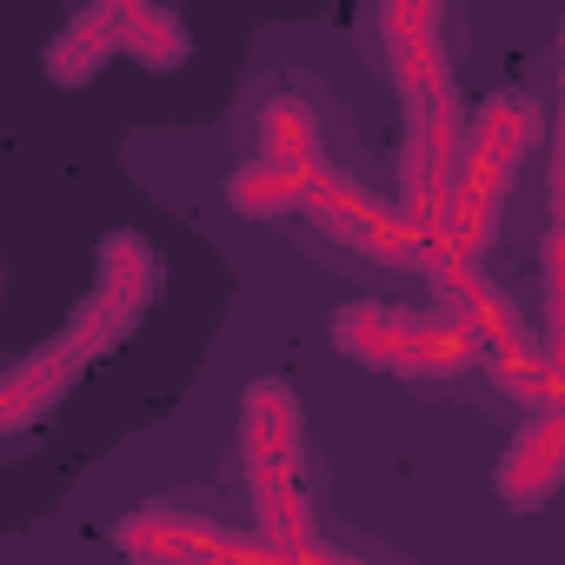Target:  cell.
Returning <instances> with one entry per match:
<instances>
[{
  "instance_id": "cell-1",
  "label": "cell",
  "mask_w": 565,
  "mask_h": 565,
  "mask_svg": "<svg viewBox=\"0 0 565 565\" xmlns=\"http://www.w3.org/2000/svg\"><path fill=\"white\" fill-rule=\"evenodd\" d=\"M439 300L426 313L406 307H340L333 313V347L386 380H472L479 360L505 340H519L512 300L492 287L479 266H433L426 273Z\"/></svg>"
},
{
  "instance_id": "cell-10",
  "label": "cell",
  "mask_w": 565,
  "mask_h": 565,
  "mask_svg": "<svg viewBox=\"0 0 565 565\" xmlns=\"http://www.w3.org/2000/svg\"><path fill=\"white\" fill-rule=\"evenodd\" d=\"M114 47L127 61H140L147 74H173L193 54L180 14H167V8H114Z\"/></svg>"
},
{
  "instance_id": "cell-2",
  "label": "cell",
  "mask_w": 565,
  "mask_h": 565,
  "mask_svg": "<svg viewBox=\"0 0 565 565\" xmlns=\"http://www.w3.org/2000/svg\"><path fill=\"white\" fill-rule=\"evenodd\" d=\"M539 147V107L525 94H492L466 134H459V167H452V200H446V226L433 246V266H479L486 246L499 239L505 200L519 186V167Z\"/></svg>"
},
{
  "instance_id": "cell-5",
  "label": "cell",
  "mask_w": 565,
  "mask_h": 565,
  "mask_svg": "<svg viewBox=\"0 0 565 565\" xmlns=\"http://www.w3.org/2000/svg\"><path fill=\"white\" fill-rule=\"evenodd\" d=\"M373 28V47H380V67L393 74V87H426V81H459V41H466V21L439 0H393V8H373L366 14Z\"/></svg>"
},
{
  "instance_id": "cell-7",
  "label": "cell",
  "mask_w": 565,
  "mask_h": 565,
  "mask_svg": "<svg viewBox=\"0 0 565 565\" xmlns=\"http://www.w3.org/2000/svg\"><path fill=\"white\" fill-rule=\"evenodd\" d=\"M87 366H94V353H87V340H81L74 327H61V333L41 340L28 360H14L8 373H0V433L41 426V419L54 413V399H61Z\"/></svg>"
},
{
  "instance_id": "cell-6",
  "label": "cell",
  "mask_w": 565,
  "mask_h": 565,
  "mask_svg": "<svg viewBox=\"0 0 565 565\" xmlns=\"http://www.w3.org/2000/svg\"><path fill=\"white\" fill-rule=\"evenodd\" d=\"M120 545L134 565H279L253 532H226L180 505H147L120 525Z\"/></svg>"
},
{
  "instance_id": "cell-3",
  "label": "cell",
  "mask_w": 565,
  "mask_h": 565,
  "mask_svg": "<svg viewBox=\"0 0 565 565\" xmlns=\"http://www.w3.org/2000/svg\"><path fill=\"white\" fill-rule=\"evenodd\" d=\"M459 134H466V100L459 81H426L399 94V226L426 246H439L446 200H452V167H459Z\"/></svg>"
},
{
  "instance_id": "cell-8",
  "label": "cell",
  "mask_w": 565,
  "mask_h": 565,
  "mask_svg": "<svg viewBox=\"0 0 565 565\" xmlns=\"http://www.w3.org/2000/svg\"><path fill=\"white\" fill-rule=\"evenodd\" d=\"M558 479H565V419H558V413L519 419V426H512V446H505V459H499V479H492L499 499H505L512 512H539V505H552Z\"/></svg>"
},
{
  "instance_id": "cell-9",
  "label": "cell",
  "mask_w": 565,
  "mask_h": 565,
  "mask_svg": "<svg viewBox=\"0 0 565 565\" xmlns=\"http://www.w3.org/2000/svg\"><path fill=\"white\" fill-rule=\"evenodd\" d=\"M114 54H120V47H114V8H87V14H74V21L47 41L41 67H47L54 87H87Z\"/></svg>"
},
{
  "instance_id": "cell-4",
  "label": "cell",
  "mask_w": 565,
  "mask_h": 565,
  "mask_svg": "<svg viewBox=\"0 0 565 565\" xmlns=\"http://www.w3.org/2000/svg\"><path fill=\"white\" fill-rule=\"evenodd\" d=\"M160 294V253L140 239V233H114L107 246H100V273H94V294L74 307V333L87 340V353L100 360L107 347H120L134 327H140V313H147V300Z\"/></svg>"
}]
</instances>
